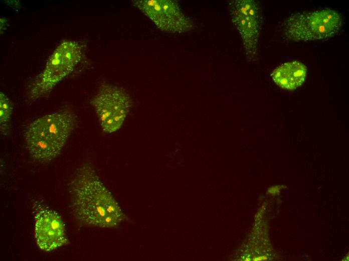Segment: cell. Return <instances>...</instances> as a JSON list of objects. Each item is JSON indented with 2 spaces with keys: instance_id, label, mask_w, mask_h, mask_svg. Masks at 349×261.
Here are the masks:
<instances>
[{
  "instance_id": "6da1fadb",
  "label": "cell",
  "mask_w": 349,
  "mask_h": 261,
  "mask_svg": "<svg viewBox=\"0 0 349 261\" xmlns=\"http://www.w3.org/2000/svg\"><path fill=\"white\" fill-rule=\"evenodd\" d=\"M69 190L73 214L83 224L111 228L127 220L91 164L86 163L77 169L70 182Z\"/></svg>"
},
{
  "instance_id": "7a4b0ae2",
  "label": "cell",
  "mask_w": 349,
  "mask_h": 261,
  "mask_svg": "<svg viewBox=\"0 0 349 261\" xmlns=\"http://www.w3.org/2000/svg\"><path fill=\"white\" fill-rule=\"evenodd\" d=\"M76 123L74 113L66 108L35 120L25 134L29 153L40 162L51 161L61 152Z\"/></svg>"
},
{
  "instance_id": "3957f363",
  "label": "cell",
  "mask_w": 349,
  "mask_h": 261,
  "mask_svg": "<svg viewBox=\"0 0 349 261\" xmlns=\"http://www.w3.org/2000/svg\"><path fill=\"white\" fill-rule=\"evenodd\" d=\"M342 23V18L337 11L323 9L293 14L283 22L280 30L287 40L306 42L334 36Z\"/></svg>"
},
{
  "instance_id": "277c9868",
  "label": "cell",
  "mask_w": 349,
  "mask_h": 261,
  "mask_svg": "<svg viewBox=\"0 0 349 261\" xmlns=\"http://www.w3.org/2000/svg\"><path fill=\"white\" fill-rule=\"evenodd\" d=\"M82 46L66 40L61 42L49 58L43 70L29 85V100L43 97L68 76L81 61Z\"/></svg>"
},
{
  "instance_id": "5b68a950",
  "label": "cell",
  "mask_w": 349,
  "mask_h": 261,
  "mask_svg": "<svg viewBox=\"0 0 349 261\" xmlns=\"http://www.w3.org/2000/svg\"><path fill=\"white\" fill-rule=\"evenodd\" d=\"M99 118L103 131L107 134L119 129L132 106L131 99L122 88L102 84L90 101Z\"/></svg>"
},
{
  "instance_id": "8992f818",
  "label": "cell",
  "mask_w": 349,
  "mask_h": 261,
  "mask_svg": "<svg viewBox=\"0 0 349 261\" xmlns=\"http://www.w3.org/2000/svg\"><path fill=\"white\" fill-rule=\"evenodd\" d=\"M229 10L232 21L239 32L248 57L256 58L262 26V14L258 2L253 0H232Z\"/></svg>"
},
{
  "instance_id": "52a82bcc",
  "label": "cell",
  "mask_w": 349,
  "mask_h": 261,
  "mask_svg": "<svg viewBox=\"0 0 349 261\" xmlns=\"http://www.w3.org/2000/svg\"><path fill=\"white\" fill-rule=\"evenodd\" d=\"M132 4L162 31L183 33L195 27L194 21L183 12L177 1L134 0Z\"/></svg>"
},
{
  "instance_id": "ba28073f",
  "label": "cell",
  "mask_w": 349,
  "mask_h": 261,
  "mask_svg": "<svg viewBox=\"0 0 349 261\" xmlns=\"http://www.w3.org/2000/svg\"><path fill=\"white\" fill-rule=\"evenodd\" d=\"M33 214L35 239L41 249L50 251L68 243L65 225L55 211L37 201Z\"/></svg>"
},
{
  "instance_id": "9c48e42d",
  "label": "cell",
  "mask_w": 349,
  "mask_h": 261,
  "mask_svg": "<svg viewBox=\"0 0 349 261\" xmlns=\"http://www.w3.org/2000/svg\"><path fill=\"white\" fill-rule=\"evenodd\" d=\"M307 69L298 61H290L280 65L271 73V76L279 87L287 90H294L304 82Z\"/></svg>"
},
{
  "instance_id": "30bf717a",
  "label": "cell",
  "mask_w": 349,
  "mask_h": 261,
  "mask_svg": "<svg viewBox=\"0 0 349 261\" xmlns=\"http://www.w3.org/2000/svg\"><path fill=\"white\" fill-rule=\"evenodd\" d=\"M13 112V105L9 98L3 92H0V126L1 134L6 135L9 131V122Z\"/></svg>"
}]
</instances>
